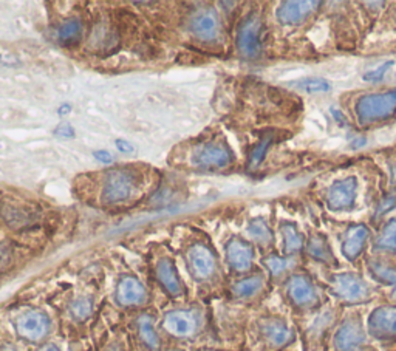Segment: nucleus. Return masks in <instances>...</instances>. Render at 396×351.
<instances>
[{
	"label": "nucleus",
	"mask_w": 396,
	"mask_h": 351,
	"mask_svg": "<svg viewBox=\"0 0 396 351\" xmlns=\"http://www.w3.org/2000/svg\"><path fill=\"white\" fill-rule=\"evenodd\" d=\"M138 334H139V339L143 341V343L148 350L160 351L161 342H160L157 332H155V328H153L151 315L144 314L138 319Z\"/></svg>",
	"instance_id": "aec40b11"
},
{
	"label": "nucleus",
	"mask_w": 396,
	"mask_h": 351,
	"mask_svg": "<svg viewBox=\"0 0 396 351\" xmlns=\"http://www.w3.org/2000/svg\"><path fill=\"white\" fill-rule=\"evenodd\" d=\"M308 252L316 258V260H319V262H323V263L333 262V254H331V249L328 247V243L321 235L311 237V240L308 243Z\"/></svg>",
	"instance_id": "4be33fe9"
},
{
	"label": "nucleus",
	"mask_w": 396,
	"mask_h": 351,
	"mask_svg": "<svg viewBox=\"0 0 396 351\" xmlns=\"http://www.w3.org/2000/svg\"><path fill=\"white\" fill-rule=\"evenodd\" d=\"M392 297L396 300V288H395V291H393V294H392Z\"/></svg>",
	"instance_id": "72a5a7b5"
},
{
	"label": "nucleus",
	"mask_w": 396,
	"mask_h": 351,
	"mask_svg": "<svg viewBox=\"0 0 396 351\" xmlns=\"http://www.w3.org/2000/svg\"><path fill=\"white\" fill-rule=\"evenodd\" d=\"M282 234H284V242H285L284 248L288 254H291V252H296L302 248L303 238L293 223H285L284 226H282Z\"/></svg>",
	"instance_id": "b1692460"
},
{
	"label": "nucleus",
	"mask_w": 396,
	"mask_h": 351,
	"mask_svg": "<svg viewBox=\"0 0 396 351\" xmlns=\"http://www.w3.org/2000/svg\"><path fill=\"white\" fill-rule=\"evenodd\" d=\"M261 286H264V280H261L260 276H254L237 282L234 288H232V292H234L236 297L246 299V297H252L254 294H257L261 290Z\"/></svg>",
	"instance_id": "412c9836"
},
{
	"label": "nucleus",
	"mask_w": 396,
	"mask_h": 351,
	"mask_svg": "<svg viewBox=\"0 0 396 351\" xmlns=\"http://www.w3.org/2000/svg\"><path fill=\"white\" fill-rule=\"evenodd\" d=\"M300 90L307 91V93H325V91L330 90V84L325 79H319V78H310V79H303L299 84Z\"/></svg>",
	"instance_id": "c756f323"
},
{
	"label": "nucleus",
	"mask_w": 396,
	"mask_h": 351,
	"mask_svg": "<svg viewBox=\"0 0 396 351\" xmlns=\"http://www.w3.org/2000/svg\"><path fill=\"white\" fill-rule=\"evenodd\" d=\"M392 65H393V62H392V61H387L386 64L379 65V67H376L374 70H370L369 73H365V75H364V79H365V81H372V82L381 81V79L384 78V75L387 73V70L390 68Z\"/></svg>",
	"instance_id": "2f4dec72"
},
{
	"label": "nucleus",
	"mask_w": 396,
	"mask_h": 351,
	"mask_svg": "<svg viewBox=\"0 0 396 351\" xmlns=\"http://www.w3.org/2000/svg\"><path fill=\"white\" fill-rule=\"evenodd\" d=\"M370 271L374 276V279H378L379 282L384 283H396V270L390 268L384 263L379 262H372L370 263Z\"/></svg>",
	"instance_id": "c85d7f7f"
},
{
	"label": "nucleus",
	"mask_w": 396,
	"mask_h": 351,
	"mask_svg": "<svg viewBox=\"0 0 396 351\" xmlns=\"http://www.w3.org/2000/svg\"><path fill=\"white\" fill-rule=\"evenodd\" d=\"M260 332L264 338L274 347H282L291 341L293 333L285 322L279 319H266L260 324Z\"/></svg>",
	"instance_id": "6ab92c4d"
},
{
	"label": "nucleus",
	"mask_w": 396,
	"mask_h": 351,
	"mask_svg": "<svg viewBox=\"0 0 396 351\" xmlns=\"http://www.w3.org/2000/svg\"><path fill=\"white\" fill-rule=\"evenodd\" d=\"M247 233H250L254 240L261 244H268L273 240V233L270 226L261 219H254L252 221H250V224H247Z\"/></svg>",
	"instance_id": "393cba45"
},
{
	"label": "nucleus",
	"mask_w": 396,
	"mask_h": 351,
	"mask_svg": "<svg viewBox=\"0 0 396 351\" xmlns=\"http://www.w3.org/2000/svg\"><path fill=\"white\" fill-rule=\"evenodd\" d=\"M226 258H228V263L232 270L243 272L252 266L254 251L251 244H247L243 240H238V238H234V240H231L228 247H226Z\"/></svg>",
	"instance_id": "4468645a"
},
{
	"label": "nucleus",
	"mask_w": 396,
	"mask_h": 351,
	"mask_svg": "<svg viewBox=\"0 0 396 351\" xmlns=\"http://www.w3.org/2000/svg\"><path fill=\"white\" fill-rule=\"evenodd\" d=\"M118 302L123 306H139L147 300V291L135 277H123L116 290Z\"/></svg>",
	"instance_id": "ddd939ff"
},
{
	"label": "nucleus",
	"mask_w": 396,
	"mask_h": 351,
	"mask_svg": "<svg viewBox=\"0 0 396 351\" xmlns=\"http://www.w3.org/2000/svg\"><path fill=\"white\" fill-rule=\"evenodd\" d=\"M190 30L195 34V36L204 40V42H212L218 39L222 33V22L218 14L211 10V8H203L200 11H197L192 20H190Z\"/></svg>",
	"instance_id": "1a4fd4ad"
},
{
	"label": "nucleus",
	"mask_w": 396,
	"mask_h": 351,
	"mask_svg": "<svg viewBox=\"0 0 396 351\" xmlns=\"http://www.w3.org/2000/svg\"><path fill=\"white\" fill-rule=\"evenodd\" d=\"M91 311H93V302L89 297H79L76 299L72 306H70V313H72L76 320H86L90 318Z\"/></svg>",
	"instance_id": "bb28decb"
},
{
	"label": "nucleus",
	"mask_w": 396,
	"mask_h": 351,
	"mask_svg": "<svg viewBox=\"0 0 396 351\" xmlns=\"http://www.w3.org/2000/svg\"><path fill=\"white\" fill-rule=\"evenodd\" d=\"M378 248L396 251V219L388 221L378 238Z\"/></svg>",
	"instance_id": "a878e982"
},
{
	"label": "nucleus",
	"mask_w": 396,
	"mask_h": 351,
	"mask_svg": "<svg viewBox=\"0 0 396 351\" xmlns=\"http://www.w3.org/2000/svg\"><path fill=\"white\" fill-rule=\"evenodd\" d=\"M396 110V90L386 93H373L359 98L356 102V115L359 121L374 123L386 119Z\"/></svg>",
	"instance_id": "f03ea898"
},
{
	"label": "nucleus",
	"mask_w": 396,
	"mask_h": 351,
	"mask_svg": "<svg viewBox=\"0 0 396 351\" xmlns=\"http://www.w3.org/2000/svg\"><path fill=\"white\" fill-rule=\"evenodd\" d=\"M198 315L194 311L188 310H176L171 311L165 315L162 320V327H165L169 334L175 336V338H190L194 336L198 329Z\"/></svg>",
	"instance_id": "0eeeda50"
},
{
	"label": "nucleus",
	"mask_w": 396,
	"mask_h": 351,
	"mask_svg": "<svg viewBox=\"0 0 396 351\" xmlns=\"http://www.w3.org/2000/svg\"><path fill=\"white\" fill-rule=\"evenodd\" d=\"M274 141V136L273 135H265L264 138L260 139V143L256 146V149L252 150L251 157H250V169H256L257 166H260L261 161H264L265 155H266V150L270 149V146Z\"/></svg>",
	"instance_id": "cd10ccee"
},
{
	"label": "nucleus",
	"mask_w": 396,
	"mask_h": 351,
	"mask_svg": "<svg viewBox=\"0 0 396 351\" xmlns=\"http://www.w3.org/2000/svg\"><path fill=\"white\" fill-rule=\"evenodd\" d=\"M189 271L197 280H208L214 276L217 262L212 251L201 243L192 244L188 251Z\"/></svg>",
	"instance_id": "423d86ee"
},
{
	"label": "nucleus",
	"mask_w": 396,
	"mask_h": 351,
	"mask_svg": "<svg viewBox=\"0 0 396 351\" xmlns=\"http://www.w3.org/2000/svg\"><path fill=\"white\" fill-rule=\"evenodd\" d=\"M157 279L161 286L165 288V291L171 294L172 297L181 296L183 294V283L178 277V272H176L174 263L169 260V258H162V260L158 262Z\"/></svg>",
	"instance_id": "a211bd4d"
},
{
	"label": "nucleus",
	"mask_w": 396,
	"mask_h": 351,
	"mask_svg": "<svg viewBox=\"0 0 396 351\" xmlns=\"http://www.w3.org/2000/svg\"><path fill=\"white\" fill-rule=\"evenodd\" d=\"M356 191H358V182L356 178H345L341 181H336L335 185H331L327 194V203L331 209L342 210L350 208L356 200Z\"/></svg>",
	"instance_id": "f8f14e48"
},
{
	"label": "nucleus",
	"mask_w": 396,
	"mask_h": 351,
	"mask_svg": "<svg viewBox=\"0 0 396 351\" xmlns=\"http://www.w3.org/2000/svg\"><path fill=\"white\" fill-rule=\"evenodd\" d=\"M337 351H363L365 347V336L356 319H349L337 329L335 336Z\"/></svg>",
	"instance_id": "9d476101"
},
{
	"label": "nucleus",
	"mask_w": 396,
	"mask_h": 351,
	"mask_svg": "<svg viewBox=\"0 0 396 351\" xmlns=\"http://www.w3.org/2000/svg\"><path fill=\"white\" fill-rule=\"evenodd\" d=\"M82 34V25L77 19H70L63 22L58 30V38L66 45H72L75 42L79 40Z\"/></svg>",
	"instance_id": "5701e85b"
},
{
	"label": "nucleus",
	"mask_w": 396,
	"mask_h": 351,
	"mask_svg": "<svg viewBox=\"0 0 396 351\" xmlns=\"http://www.w3.org/2000/svg\"><path fill=\"white\" fill-rule=\"evenodd\" d=\"M367 238H369V229L364 224H355L346 231L344 243H342V254L349 260H356L360 252H363Z\"/></svg>",
	"instance_id": "f3484780"
},
{
	"label": "nucleus",
	"mask_w": 396,
	"mask_h": 351,
	"mask_svg": "<svg viewBox=\"0 0 396 351\" xmlns=\"http://www.w3.org/2000/svg\"><path fill=\"white\" fill-rule=\"evenodd\" d=\"M232 161L229 147L223 143H206L198 146L192 153V164L203 169H222Z\"/></svg>",
	"instance_id": "20e7f679"
},
{
	"label": "nucleus",
	"mask_w": 396,
	"mask_h": 351,
	"mask_svg": "<svg viewBox=\"0 0 396 351\" xmlns=\"http://www.w3.org/2000/svg\"><path fill=\"white\" fill-rule=\"evenodd\" d=\"M139 177L135 171L113 169L105 175L102 201L105 205H119L130 200L138 192Z\"/></svg>",
	"instance_id": "f257e3e1"
},
{
	"label": "nucleus",
	"mask_w": 396,
	"mask_h": 351,
	"mask_svg": "<svg viewBox=\"0 0 396 351\" xmlns=\"http://www.w3.org/2000/svg\"><path fill=\"white\" fill-rule=\"evenodd\" d=\"M39 351H61L58 347H54V345H45L44 348H40Z\"/></svg>",
	"instance_id": "473e14b6"
},
{
	"label": "nucleus",
	"mask_w": 396,
	"mask_h": 351,
	"mask_svg": "<svg viewBox=\"0 0 396 351\" xmlns=\"http://www.w3.org/2000/svg\"><path fill=\"white\" fill-rule=\"evenodd\" d=\"M16 328L24 339L39 342L50 332V319L40 311H26L17 319Z\"/></svg>",
	"instance_id": "6e6552de"
},
{
	"label": "nucleus",
	"mask_w": 396,
	"mask_h": 351,
	"mask_svg": "<svg viewBox=\"0 0 396 351\" xmlns=\"http://www.w3.org/2000/svg\"><path fill=\"white\" fill-rule=\"evenodd\" d=\"M291 263L293 262L289 260V258H282V257H277V256H271L265 260L266 268L270 270L273 276H280V274H284L289 268V266H291Z\"/></svg>",
	"instance_id": "7c9ffc66"
},
{
	"label": "nucleus",
	"mask_w": 396,
	"mask_h": 351,
	"mask_svg": "<svg viewBox=\"0 0 396 351\" xmlns=\"http://www.w3.org/2000/svg\"><path fill=\"white\" fill-rule=\"evenodd\" d=\"M237 48L246 59L257 58L261 50V20L256 14L247 16L237 31Z\"/></svg>",
	"instance_id": "7ed1b4c3"
},
{
	"label": "nucleus",
	"mask_w": 396,
	"mask_h": 351,
	"mask_svg": "<svg viewBox=\"0 0 396 351\" xmlns=\"http://www.w3.org/2000/svg\"><path fill=\"white\" fill-rule=\"evenodd\" d=\"M369 328L378 339L396 338V306L376 308L369 319Z\"/></svg>",
	"instance_id": "9b49d317"
},
{
	"label": "nucleus",
	"mask_w": 396,
	"mask_h": 351,
	"mask_svg": "<svg viewBox=\"0 0 396 351\" xmlns=\"http://www.w3.org/2000/svg\"><path fill=\"white\" fill-rule=\"evenodd\" d=\"M289 299L297 306H307L316 302V290L305 276H293L287 285Z\"/></svg>",
	"instance_id": "2eb2a0df"
},
{
	"label": "nucleus",
	"mask_w": 396,
	"mask_h": 351,
	"mask_svg": "<svg viewBox=\"0 0 396 351\" xmlns=\"http://www.w3.org/2000/svg\"><path fill=\"white\" fill-rule=\"evenodd\" d=\"M321 5V2H284L277 10V19L282 24H297L308 17L311 13H313L317 6Z\"/></svg>",
	"instance_id": "dca6fc26"
},
{
	"label": "nucleus",
	"mask_w": 396,
	"mask_h": 351,
	"mask_svg": "<svg viewBox=\"0 0 396 351\" xmlns=\"http://www.w3.org/2000/svg\"><path fill=\"white\" fill-rule=\"evenodd\" d=\"M333 292L344 302H363L369 299L370 290L363 279L356 274H337L333 277Z\"/></svg>",
	"instance_id": "39448f33"
}]
</instances>
